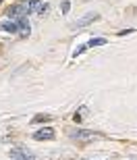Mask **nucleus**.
I'll list each match as a JSON object with an SVG mask.
<instances>
[{
  "label": "nucleus",
  "mask_w": 137,
  "mask_h": 160,
  "mask_svg": "<svg viewBox=\"0 0 137 160\" xmlns=\"http://www.w3.org/2000/svg\"><path fill=\"white\" fill-rule=\"evenodd\" d=\"M98 19V15L95 12H90V15H85V17H81V19H77L75 23L71 25V29H81V27H85V25H90L91 21H95Z\"/></svg>",
  "instance_id": "f257e3e1"
},
{
  "label": "nucleus",
  "mask_w": 137,
  "mask_h": 160,
  "mask_svg": "<svg viewBox=\"0 0 137 160\" xmlns=\"http://www.w3.org/2000/svg\"><path fill=\"white\" fill-rule=\"evenodd\" d=\"M11 158L12 160H33L31 152H27L25 148H12L11 150Z\"/></svg>",
  "instance_id": "f03ea898"
},
{
  "label": "nucleus",
  "mask_w": 137,
  "mask_h": 160,
  "mask_svg": "<svg viewBox=\"0 0 137 160\" xmlns=\"http://www.w3.org/2000/svg\"><path fill=\"white\" fill-rule=\"evenodd\" d=\"M15 23H17V33L21 38H27V36H29V21H27V17L17 19Z\"/></svg>",
  "instance_id": "7ed1b4c3"
},
{
  "label": "nucleus",
  "mask_w": 137,
  "mask_h": 160,
  "mask_svg": "<svg viewBox=\"0 0 137 160\" xmlns=\"http://www.w3.org/2000/svg\"><path fill=\"white\" fill-rule=\"evenodd\" d=\"M6 15H8V19H12V21H17V19L25 17V8H23L21 4H17V6H11V8L6 11Z\"/></svg>",
  "instance_id": "20e7f679"
},
{
  "label": "nucleus",
  "mask_w": 137,
  "mask_h": 160,
  "mask_svg": "<svg viewBox=\"0 0 137 160\" xmlns=\"http://www.w3.org/2000/svg\"><path fill=\"white\" fill-rule=\"evenodd\" d=\"M33 139H37V142H42V139H54V129L46 127V129L36 131V133H33Z\"/></svg>",
  "instance_id": "39448f33"
},
{
  "label": "nucleus",
  "mask_w": 137,
  "mask_h": 160,
  "mask_svg": "<svg viewBox=\"0 0 137 160\" xmlns=\"http://www.w3.org/2000/svg\"><path fill=\"white\" fill-rule=\"evenodd\" d=\"M73 137H79V139H90V137H95V133H94V131H81V129H77V131H73Z\"/></svg>",
  "instance_id": "423d86ee"
},
{
  "label": "nucleus",
  "mask_w": 137,
  "mask_h": 160,
  "mask_svg": "<svg viewBox=\"0 0 137 160\" xmlns=\"http://www.w3.org/2000/svg\"><path fill=\"white\" fill-rule=\"evenodd\" d=\"M0 29L2 31H11V33H17V23H15V21H4V23H0Z\"/></svg>",
  "instance_id": "0eeeda50"
},
{
  "label": "nucleus",
  "mask_w": 137,
  "mask_h": 160,
  "mask_svg": "<svg viewBox=\"0 0 137 160\" xmlns=\"http://www.w3.org/2000/svg\"><path fill=\"white\" fill-rule=\"evenodd\" d=\"M102 44H106V40L104 38H95V40H90L87 44H85V48H94V46H102Z\"/></svg>",
  "instance_id": "6e6552de"
},
{
  "label": "nucleus",
  "mask_w": 137,
  "mask_h": 160,
  "mask_svg": "<svg viewBox=\"0 0 137 160\" xmlns=\"http://www.w3.org/2000/svg\"><path fill=\"white\" fill-rule=\"evenodd\" d=\"M69 8H71V4L65 0V2H62V12H69Z\"/></svg>",
  "instance_id": "1a4fd4ad"
}]
</instances>
